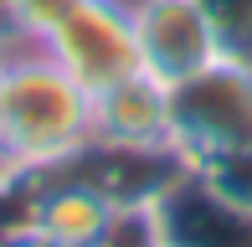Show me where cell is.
Instances as JSON below:
<instances>
[{
    "label": "cell",
    "mask_w": 252,
    "mask_h": 247,
    "mask_svg": "<svg viewBox=\"0 0 252 247\" xmlns=\"http://www.w3.org/2000/svg\"><path fill=\"white\" fill-rule=\"evenodd\" d=\"M0 62H5L0 72V165L10 170V181H36L47 170L88 160L93 93L31 31H21V52L0 47Z\"/></svg>",
    "instance_id": "1"
},
{
    "label": "cell",
    "mask_w": 252,
    "mask_h": 247,
    "mask_svg": "<svg viewBox=\"0 0 252 247\" xmlns=\"http://www.w3.org/2000/svg\"><path fill=\"white\" fill-rule=\"evenodd\" d=\"M170 134L175 160L201 165L211 154L247 150L252 144V62L221 57L206 72L170 88Z\"/></svg>",
    "instance_id": "2"
},
{
    "label": "cell",
    "mask_w": 252,
    "mask_h": 247,
    "mask_svg": "<svg viewBox=\"0 0 252 247\" xmlns=\"http://www.w3.org/2000/svg\"><path fill=\"white\" fill-rule=\"evenodd\" d=\"M31 36L52 52L88 93H103L119 77L139 72V36H134L129 0H62Z\"/></svg>",
    "instance_id": "3"
},
{
    "label": "cell",
    "mask_w": 252,
    "mask_h": 247,
    "mask_svg": "<svg viewBox=\"0 0 252 247\" xmlns=\"http://www.w3.org/2000/svg\"><path fill=\"white\" fill-rule=\"evenodd\" d=\"M103 160H175L170 134V83L155 72H129L93 93V150ZM180 165V160H175Z\"/></svg>",
    "instance_id": "4"
},
{
    "label": "cell",
    "mask_w": 252,
    "mask_h": 247,
    "mask_svg": "<svg viewBox=\"0 0 252 247\" xmlns=\"http://www.w3.org/2000/svg\"><path fill=\"white\" fill-rule=\"evenodd\" d=\"M129 16H134L144 72H155L170 88L226 57L206 0H129Z\"/></svg>",
    "instance_id": "5"
},
{
    "label": "cell",
    "mask_w": 252,
    "mask_h": 247,
    "mask_svg": "<svg viewBox=\"0 0 252 247\" xmlns=\"http://www.w3.org/2000/svg\"><path fill=\"white\" fill-rule=\"evenodd\" d=\"M113 206H119V190L108 181L72 175V165H62V170H47V175L31 181L21 216L36 221V227L47 232L52 242H62V247H98Z\"/></svg>",
    "instance_id": "6"
},
{
    "label": "cell",
    "mask_w": 252,
    "mask_h": 247,
    "mask_svg": "<svg viewBox=\"0 0 252 247\" xmlns=\"http://www.w3.org/2000/svg\"><path fill=\"white\" fill-rule=\"evenodd\" d=\"M170 181H175V175H170ZM170 181L119 190V206H113L98 247H165L170 242V221H165V185Z\"/></svg>",
    "instance_id": "7"
},
{
    "label": "cell",
    "mask_w": 252,
    "mask_h": 247,
    "mask_svg": "<svg viewBox=\"0 0 252 247\" xmlns=\"http://www.w3.org/2000/svg\"><path fill=\"white\" fill-rule=\"evenodd\" d=\"M190 175H196L221 206L252 216V144H247V150H226V154H211V160L190 165Z\"/></svg>",
    "instance_id": "8"
},
{
    "label": "cell",
    "mask_w": 252,
    "mask_h": 247,
    "mask_svg": "<svg viewBox=\"0 0 252 247\" xmlns=\"http://www.w3.org/2000/svg\"><path fill=\"white\" fill-rule=\"evenodd\" d=\"M216 31H221V47L226 57L252 62V0H206Z\"/></svg>",
    "instance_id": "9"
},
{
    "label": "cell",
    "mask_w": 252,
    "mask_h": 247,
    "mask_svg": "<svg viewBox=\"0 0 252 247\" xmlns=\"http://www.w3.org/2000/svg\"><path fill=\"white\" fill-rule=\"evenodd\" d=\"M0 247H62V242H52L47 232L36 227V221L16 216V221H10V227H0Z\"/></svg>",
    "instance_id": "10"
},
{
    "label": "cell",
    "mask_w": 252,
    "mask_h": 247,
    "mask_svg": "<svg viewBox=\"0 0 252 247\" xmlns=\"http://www.w3.org/2000/svg\"><path fill=\"white\" fill-rule=\"evenodd\" d=\"M0 72H5V62H0ZM0 181H10V170H5V165H0Z\"/></svg>",
    "instance_id": "11"
},
{
    "label": "cell",
    "mask_w": 252,
    "mask_h": 247,
    "mask_svg": "<svg viewBox=\"0 0 252 247\" xmlns=\"http://www.w3.org/2000/svg\"><path fill=\"white\" fill-rule=\"evenodd\" d=\"M165 247H180V242H165Z\"/></svg>",
    "instance_id": "12"
}]
</instances>
